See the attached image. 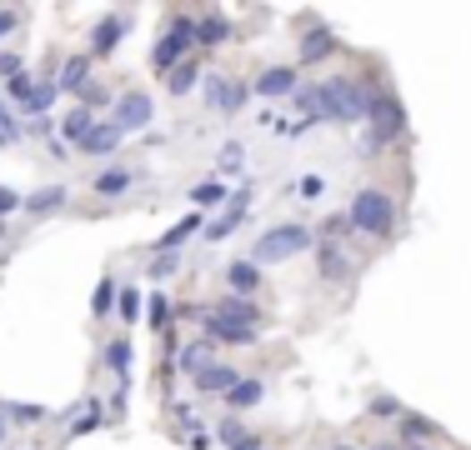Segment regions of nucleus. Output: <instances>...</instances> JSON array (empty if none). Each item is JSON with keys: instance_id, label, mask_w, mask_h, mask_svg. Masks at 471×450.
<instances>
[{"instance_id": "72a5a7b5", "label": "nucleus", "mask_w": 471, "mask_h": 450, "mask_svg": "<svg viewBox=\"0 0 471 450\" xmlns=\"http://www.w3.org/2000/svg\"><path fill=\"white\" fill-rule=\"evenodd\" d=\"M115 296H121V280H115V275H101L96 290H90V321H111Z\"/></svg>"}, {"instance_id": "f704fd0d", "label": "nucleus", "mask_w": 471, "mask_h": 450, "mask_svg": "<svg viewBox=\"0 0 471 450\" xmlns=\"http://www.w3.org/2000/svg\"><path fill=\"white\" fill-rule=\"evenodd\" d=\"M286 196L301 200V205H321V200H326V175H321V171H306L301 180H296V186L286 190Z\"/></svg>"}, {"instance_id": "7c9ffc66", "label": "nucleus", "mask_w": 471, "mask_h": 450, "mask_svg": "<svg viewBox=\"0 0 471 450\" xmlns=\"http://www.w3.org/2000/svg\"><path fill=\"white\" fill-rule=\"evenodd\" d=\"M146 325H151V336H171V325H176V300L166 290H151L146 296Z\"/></svg>"}, {"instance_id": "5fc2aeb1", "label": "nucleus", "mask_w": 471, "mask_h": 450, "mask_svg": "<svg viewBox=\"0 0 471 450\" xmlns=\"http://www.w3.org/2000/svg\"><path fill=\"white\" fill-rule=\"evenodd\" d=\"M411 450H436V446H411Z\"/></svg>"}, {"instance_id": "e433bc0d", "label": "nucleus", "mask_w": 471, "mask_h": 450, "mask_svg": "<svg viewBox=\"0 0 471 450\" xmlns=\"http://www.w3.org/2000/svg\"><path fill=\"white\" fill-rule=\"evenodd\" d=\"M366 415H371V421H401V415H407V405H401V400H396V396H386V390H371V396H366Z\"/></svg>"}, {"instance_id": "2eb2a0df", "label": "nucleus", "mask_w": 471, "mask_h": 450, "mask_svg": "<svg viewBox=\"0 0 471 450\" xmlns=\"http://www.w3.org/2000/svg\"><path fill=\"white\" fill-rule=\"evenodd\" d=\"M96 80V61H90L86 50H71L61 65H55V90L61 96H71V100H80V90Z\"/></svg>"}, {"instance_id": "aec40b11", "label": "nucleus", "mask_w": 471, "mask_h": 450, "mask_svg": "<svg viewBox=\"0 0 471 450\" xmlns=\"http://www.w3.org/2000/svg\"><path fill=\"white\" fill-rule=\"evenodd\" d=\"M101 365L111 380H130V365H136V346H130V336L126 330H115V336H105L101 340Z\"/></svg>"}, {"instance_id": "423d86ee", "label": "nucleus", "mask_w": 471, "mask_h": 450, "mask_svg": "<svg viewBox=\"0 0 471 450\" xmlns=\"http://www.w3.org/2000/svg\"><path fill=\"white\" fill-rule=\"evenodd\" d=\"M201 100L211 105V115L236 121V115L246 111V100H251V80H241V75H231V71H206Z\"/></svg>"}, {"instance_id": "6ab92c4d", "label": "nucleus", "mask_w": 471, "mask_h": 450, "mask_svg": "<svg viewBox=\"0 0 471 450\" xmlns=\"http://www.w3.org/2000/svg\"><path fill=\"white\" fill-rule=\"evenodd\" d=\"M96 125H101V115L90 111V105H71V111H65L61 121H55V140H61V146L71 150V155H76V150L86 146V136L96 130Z\"/></svg>"}, {"instance_id": "c03bdc74", "label": "nucleus", "mask_w": 471, "mask_h": 450, "mask_svg": "<svg viewBox=\"0 0 471 450\" xmlns=\"http://www.w3.org/2000/svg\"><path fill=\"white\" fill-rule=\"evenodd\" d=\"M30 90H36V71H21L15 80H5V105H26Z\"/></svg>"}, {"instance_id": "ea45409f", "label": "nucleus", "mask_w": 471, "mask_h": 450, "mask_svg": "<svg viewBox=\"0 0 471 450\" xmlns=\"http://www.w3.org/2000/svg\"><path fill=\"white\" fill-rule=\"evenodd\" d=\"M316 240H332V246H346V240H351V221H346V211L326 215V221L316 225Z\"/></svg>"}, {"instance_id": "a18cd8bd", "label": "nucleus", "mask_w": 471, "mask_h": 450, "mask_svg": "<svg viewBox=\"0 0 471 450\" xmlns=\"http://www.w3.org/2000/svg\"><path fill=\"white\" fill-rule=\"evenodd\" d=\"M21 25H26V11H21V5H0V50H5L11 36H21Z\"/></svg>"}, {"instance_id": "3c124183", "label": "nucleus", "mask_w": 471, "mask_h": 450, "mask_svg": "<svg viewBox=\"0 0 471 450\" xmlns=\"http://www.w3.org/2000/svg\"><path fill=\"white\" fill-rule=\"evenodd\" d=\"M326 450H361V446H351V440H336V446H326Z\"/></svg>"}, {"instance_id": "c85d7f7f", "label": "nucleus", "mask_w": 471, "mask_h": 450, "mask_svg": "<svg viewBox=\"0 0 471 450\" xmlns=\"http://www.w3.org/2000/svg\"><path fill=\"white\" fill-rule=\"evenodd\" d=\"M55 100H61V90H55V75H36V90H30V100L21 105L26 125H30V121H51Z\"/></svg>"}, {"instance_id": "393cba45", "label": "nucleus", "mask_w": 471, "mask_h": 450, "mask_svg": "<svg viewBox=\"0 0 471 450\" xmlns=\"http://www.w3.org/2000/svg\"><path fill=\"white\" fill-rule=\"evenodd\" d=\"M266 380H261V375H241V380H236V386L226 390V415H246V411H256V405H261V400H266Z\"/></svg>"}, {"instance_id": "f3484780", "label": "nucleus", "mask_w": 471, "mask_h": 450, "mask_svg": "<svg viewBox=\"0 0 471 450\" xmlns=\"http://www.w3.org/2000/svg\"><path fill=\"white\" fill-rule=\"evenodd\" d=\"M226 296H241V300H256L261 296V286H266V271L251 261V255H236V261H226Z\"/></svg>"}, {"instance_id": "9d476101", "label": "nucleus", "mask_w": 471, "mask_h": 450, "mask_svg": "<svg viewBox=\"0 0 471 450\" xmlns=\"http://www.w3.org/2000/svg\"><path fill=\"white\" fill-rule=\"evenodd\" d=\"M301 90V65L296 61H281V65H261L251 75V96L261 100H291Z\"/></svg>"}, {"instance_id": "a211bd4d", "label": "nucleus", "mask_w": 471, "mask_h": 450, "mask_svg": "<svg viewBox=\"0 0 471 450\" xmlns=\"http://www.w3.org/2000/svg\"><path fill=\"white\" fill-rule=\"evenodd\" d=\"M105 430V400L101 396H80L71 411H65V436L80 440V436H96Z\"/></svg>"}, {"instance_id": "8fccbe9b", "label": "nucleus", "mask_w": 471, "mask_h": 450, "mask_svg": "<svg viewBox=\"0 0 471 450\" xmlns=\"http://www.w3.org/2000/svg\"><path fill=\"white\" fill-rule=\"evenodd\" d=\"M371 450H401V446H396L391 436H382V440H376V446H371Z\"/></svg>"}, {"instance_id": "49530a36", "label": "nucleus", "mask_w": 471, "mask_h": 450, "mask_svg": "<svg viewBox=\"0 0 471 450\" xmlns=\"http://www.w3.org/2000/svg\"><path fill=\"white\" fill-rule=\"evenodd\" d=\"M15 211H26V196H21L15 186H0V221H5V215H15Z\"/></svg>"}, {"instance_id": "2f4dec72", "label": "nucleus", "mask_w": 471, "mask_h": 450, "mask_svg": "<svg viewBox=\"0 0 471 450\" xmlns=\"http://www.w3.org/2000/svg\"><path fill=\"white\" fill-rule=\"evenodd\" d=\"M115 321H121V330H136L140 321H146V290L136 286H121V296H115Z\"/></svg>"}, {"instance_id": "4c0bfd02", "label": "nucleus", "mask_w": 471, "mask_h": 450, "mask_svg": "<svg viewBox=\"0 0 471 450\" xmlns=\"http://www.w3.org/2000/svg\"><path fill=\"white\" fill-rule=\"evenodd\" d=\"M241 171H246V146H241V140H226V146L216 150V180L241 175Z\"/></svg>"}, {"instance_id": "09e8293b", "label": "nucleus", "mask_w": 471, "mask_h": 450, "mask_svg": "<svg viewBox=\"0 0 471 450\" xmlns=\"http://www.w3.org/2000/svg\"><path fill=\"white\" fill-rule=\"evenodd\" d=\"M236 450H271V446H266V436H261V430H251V436H246Z\"/></svg>"}, {"instance_id": "f8f14e48", "label": "nucleus", "mask_w": 471, "mask_h": 450, "mask_svg": "<svg viewBox=\"0 0 471 450\" xmlns=\"http://www.w3.org/2000/svg\"><path fill=\"white\" fill-rule=\"evenodd\" d=\"M211 315L226 325H246V330H266L271 325V311L261 305V300H241V296H221L211 300Z\"/></svg>"}, {"instance_id": "6e6552de", "label": "nucleus", "mask_w": 471, "mask_h": 450, "mask_svg": "<svg viewBox=\"0 0 471 450\" xmlns=\"http://www.w3.org/2000/svg\"><path fill=\"white\" fill-rule=\"evenodd\" d=\"M130 25H136V11H111V15H101V21L90 25V40H86V55H90V61H111L115 50L126 46V36H130Z\"/></svg>"}, {"instance_id": "864d4df0", "label": "nucleus", "mask_w": 471, "mask_h": 450, "mask_svg": "<svg viewBox=\"0 0 471 450\" xmlns=\"http://www.w3.org/2000/svg\"><path fill=\"white\" fill-rule=\"evenodd\" d=\"M5 236H11V230H5V221H0V240H5Z\"/></svg>"}, {"instance_id": "412c9836", "label": "nucleus", "mask_w": 471, "mask_h": 450, "mask_svg": "<svg viewBox=\"0 0 471 450\" xmlns=\"http://www.w3.org/2000/svg\"><path fill=\"white\" fill-rule=\"evenodd\" d=\"M140 180H146V175L136 171V165H105V171H96V180H90V190H96V196L101 200H121V196H130V190L140 186Z\"/></svg>"}, {"instance_id": "5701e85b", "label": "nucleus", "mask_w": 471, "mask_h": 450, "mask_svg": "<svg viewBox=\"0 0 471 450\" xmlns=\"http://www.w3.org/2000/svg\"><path fill=\"white\" fill-rule=\"evenodd\" d=\"M65 205H71V186H61V180H51V186H36L26 196V215L30 221H51V215H61Z\"/></svg>"}, {"instance_id": "9b49d317", "label": "nucleus", "mask_w": 471, "mask_h": 450, "mask_svg": "<svg viewBox=\"0 0 471 450\" xmlns=\"http://www.w3.org/2000/svg\"><path fill=\"white\" fill-rule=\"evenodd\" d=\"M336 50H341V36H336L326 21H311V25L301 30V46H296V65H301V71H311V65H326Z\"/></svg>"}, {"instance_id": "37998d69", "label": "nucleus", "mask_w": 471, "mask_h": 450, "mask_svg": "<svg viewBox=\"0 0 471 450\" xmlns=\"http://www.w3.org/2000/svg\"><path fill=\"white\" fill-rule=\"evenodd\" d=\"M126 405H130V380H115V390L105 396V421H126Z\"/></svg>"}, {"instance_id": "a878e982", "label": "nucleus", "mask_w": 471, "mask_h": 450, "mask_svg": "<svg viewBox=\"0 0 471 450\" xmlns=\"http://www.w3.org/2000/svg\"><path fill=\"white\" fill-rule=\"evenodd\" d=\"M211 361H221V355H216V346H211L206 336H191L186 346H176V375H186V380L201 375Z\"/></svg>"}, {"instance_id": "cd10ccee", "label": "nucleus", "mask_w": 471, "mask_h": 450, "mask_svg": "<svg viewBox=\"0 0 471 450\" xmlns=\"http://www.w3.org/2000/svg\"><path fill=\"white\" fill-rule=\"evenodd\" d=\"M121 146H126V136H121V130L101 115V125L86 136V146H80L76 155H90V161H115V150H121Z\"/></svg>"}, {"instance_id": "20e7f679", "label": "nucleus", "mask_w": 471, "mask_h": 450, "mask_svg": "<svg viewBox=\"0 0 471 450\" xmlns=\"http://www.w3.org/2000/svg\"><path fill=\"white\" fill-rule=\"evenodd\" d=\"M306 250H316V225H306V221H276V225H266V230L256 236L251 261L266 271V265L296 261V255H306Z\"/></svg>"}, {"instance_id": "7ed1b4c3", "label": "nucleus", "mask_w": 471, "mask_h": 450, "mask_svg": "<svg viewBox=\"0 0 471 450\" xmlns=\"http://www.w3.org/2000/svg\"><path fill=\"white\" fill-rule=\"evenodd\" d=\"M386 80L376 71L357 75V71H341V75H326V90H332V105H336V125H366L371 115V100H376V90H382Z\"/></svg>"}, {"instance_id": "0eeeda50", "label": "nucleus", "mask_w": 471, "mask_h": 450, "mask_svg": "<svg viewBox=\"0 0 471 450\" xmlns=\"http://www.w3.org/2000/svg\"><path fill=\"white\" fill-rule=\"evenodd\" d=\"M105 121H111L121 136H151V125H156V100L146 96V90H121Z\"/></svg>"}, {"instance_id": "bb28decb", "label": "nucleus", "mask_w": 471, "mask_h": 450, "mask_svg": "<svg viewBox=\"0 0 471 450\" xmlns=\"http://www.w3.org/2000/svg\"><path fill=\"white\" fill-rule=\"evenodd\" d=\"M201 80H206V61H201V55H191V61H181L176 71L166 75V96L171 100H186V96L201 90Z\"/></svg>"}, {"instance_id": "58836bf2", "label": "nucleus", "mask_w": 471, "mask_h": 450, "mask_svg": "<svg viewBox=\"0 0 471 450\" xmlns=\"http://www.w3.org/2000/svg\"><path fill=\"white\" fill-rule=\"evenodd\" d=\"M176 271H181V255H151V261H146V280H151V290H161Z\"/></svg>"}, {"instance_id": "f257e3e1", "label": "nucleus", "mask_w": 471, "mask_h": 450, "mask_svg": "<svg viewBox=\"0 0 471 450\" xmlns=\"http://www.w3.org/2000/svg\"><path fill=\"white\" fill-rule=\"evenodd\" d=\"M407 136H411L407 100L396 96L391 86H382V90H376V100H371L366 125H361V161H382V150L401 146Z\"/></svg>"}, {"instance_id": "f03ea898", "label": "nucleus", "mask_w": 471, "mask_h": 450, "mask_svg": "<svg viewBox=\"0 0 471 450\" xmlns=\"http://www.w3.org/2000/svg\"><path fill=\"white\" fill-rule=\"evenodd\" d=\"M346 221H351V236L386 246V240H396V196L386 186H361L346 200Z\"/></svg>"}, {"instance_id": "1a4fd4ad", "label": "nucleus", "mask_w": 471, "mask_h": 450, "mask_svg": "<svg viewBox=\"0 0 471 450\" xmlns=\"http://www.w3.org/2000/svg\"><path fill=\"white\" fill-rule=\"evenodd\" d=\"M251 205H256V190L251 186H241V190H231V200H226V211H216L211 221H206V246H221V240H231L236 230L246 225V215H251Z\"/></svg>"}, {"instance_id": "de8ad7c7", "label": "nucleus", "mask_w": 471, "mask_h": 450, "mask_svg": "<svg viewBox=\"0 0 471 450\" xmlns=\"http://www.w3.org/2000/svg\"><path fill=\"white\" fill-rule=\"evenodd\" d=\"M21 71H26V61H21V50H0V80H15Z\"/></svg>"}, {"instance_id": "603ef678", "label": "nucleus", "mask_w": 471, "mask_h": 450, "mask_svg": "<svg viewBox=\"0 0 471 450\" xmlns=\"http://www.w3.org/2000/svg\"><path fill=\"white\" fill-rule=\"evenodd\" d=\"M5 436H11V425H5V415H0V446H5Z\"/></svg>"}, {"instance_id": "473e14b6", "label": "nucleus", "mask_w": 471, "mask_h": 450, "mask_svg": "<svg viewBox=\"0 0 471 450\" xmlns=\"http://www.w3.org/2000/svg\"><path fill=\"white\" fill-rule=\"evenodd\" d=\"M186 200H191V211H226V200H231V190H226V180H216V175H211V180H201V186H191L186 190Z\"/></svg>"}, {"instance_id": "4468645a", "label": "nucleus", "mask_w": 471, "mask_h": 450, "mask_svg": "<svg viewBox=\"0 0 471 450\" xmlns=\"http://www.w3.org/2000/svg\"><path fill=\"white\" fill-rule=\"evenodd\" d=\"M357 275V261L346 246H332V240H316V280L321 286H346Z\"/></svg>"}, {"instance_id": "a19ab883", "label": "nucleus", "mask_w": 471, "mask_h": 450, "mask_svg": "<svg viewBox=\"0 0 471 450\" xmlns=\"http://www.w3.org/2000/svg\"><path fill=\"white\" fill-rule=\"evenodd\" d=\"M76 105H90V111L101 115V111H105V105H115V90H111V86H105L101 75H96V80H90V86H86V90H80V100H76Z\"/></svg>"}, {"instance_id": "dca6fc26", "label": "nucleus", "mask_w": 471, "mask_h": 450, "mask_svg": "<svg viewBox=\"0 0 471 450\" xmlns=\"http://www.w3.org/2000/svg\"><path fill=\"white\" fill-rule=\"evenodd\" d=\"M442 436H446V430L432 421V415H421V411H407L401 421L391 425V440H396L401 450H411V446H436Z\"/></svg>"}, {"instance_id": "b1692460", "label": "nucleus", "mask_w": 471, "mask_h": 450, "mask_svg": "<svg viewBox=\"0 0 471 450\" xmlns=\"http://www.w3.org/2000/svg\"><path fill=\"white\" fill-rule=\"evenodd\" d=\"M241 380V365H231V361H211L201 375H191V390H196V400L201 396H226L231 386Z\"/></svg>"}, {"instance_id": "ddd939ff", "label": "nucleus", "mask_w": 471, "mask_h": 450, "mask_svg": "<svg viewBox=\"0 0 471 450\" xmlns=\"http://www.w3.org/2000/svg\"><path fill=\"white\" fill-rule=\"evenodd\" d=\"M236 40V21H231L226 11H216V5H206V11H196V55H206V50H221Z\"/></svg>"}, {"instance_id": "4be33fe9", "label": "nucleus", "mask_w": 471, "mask_h": 450, "mask_svg": "<svg viewBox=\"0 0 471 450\" xmlns=\"http://www.w3.org/2000/svg\"><path fill=\"white\" fill-rule=\"evenodd\" d=\"M196 236H206V215L201 211H191V215H181L176 225H171L166 236H156V246H151V255H181V250L191 246Z\"/></svg>"}, {"instance_id": "c9c22d12", "label": "nucleus", "mask_w": 471, "mask_h": 450, "mask_svg": "<svg viewBox=\"0 0 471 450\" xmlns=\"http://www.w3.org/2000/svg\"><path fill=\"white\" fill-rule=\"evenodd\" d=\"M211 436H216V446H226V450H236L246 436H251V425L241 421V415H221L216 425H211Z\"/></svg>"}, {"instance_id": "39448f33", "label": "nucleus", "mask_w": 471, "mask_h": 450, "mask_svg": "<svg viewBox=\"0 0 471 450\" xmlns=\"http://www.w3.org/2000/svg\"><path fill=\"white\" fill-rule=\"evenodd\" d=\"M196 55V15L191 11H171L166 25H161V36L151 40V71L166 80L181 61H191Z\"/></svg>"}, {"instance_id": "c756f323", "label": "nucleus", "mask_w": 471, "mask_h": 450, "mask_svg": "<svg viewBox=\"0 0 471 450\" xmlns=\"http://www.w3.org/2000/svg\"><path fill=\"white\" fill-rule=\"evenodd\" d=\"M0 415H5V425H21V430H36V425L51 421V411L46 405H30V400H11V396H0Z\"/></svg>"}, {"instance_id": "79ce46f5", "label": "nucleus", "mask_w": 471, "mask_h": 450, "mask_svg": "<svg viewBox=\"0 0 471 450\" xmlns=\"http://www.w3.org/2000/svg\"><path fill=\"white\" fill-rule=\"evenodd\" d=\"M181 440H186V450H211L216 446V436H211V425H206L201 415H196L191 425H181Z\"/></svg>"}]
</instances>
